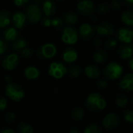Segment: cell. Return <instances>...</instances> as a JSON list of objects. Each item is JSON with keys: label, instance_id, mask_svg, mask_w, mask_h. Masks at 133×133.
Returning a JSON list of instances; mask_svg holds the SVG:
<instances>
[{"label": "cell", "instance_id": "5", "mask_svg": "<svg viewBox=\"0 0 133 133\" xmlns=\"http://www.w3.org/2000/svg\"><path fill=\"white\" fill-rule=\"evenodd\" d=\"M57 48L52 43H46L40 46L37 50V55L40 58L50 59L55 56Z\"/></svg>", "mask_w": 133, "mask_h": 133}, {"label": "cell", "instance_id": "28", "mask_svg": "<svg viewBox=\"0 0 133 133\" xmlns=\"http://www.w3.org/2000/svg\"><path fill=\"white\" fill-rule=\"evenodd\" d=\"M17 130L20 133H33L34 132V129L33 127L26 123V122H20L17 125Z\"/></svg>", "mask_w": 133, "mask_h": 133}, {"label": "cell", "instance_id": "32", "mask_svg": "<svg viewBox=\"0 0 133 133\" xmlns=\"http://www.w3.org/2000/svg\"><path fill=\"white\" fill-rule=\"evenodd\" d=\"M63 25H64V21L61 18L55 17V18L51 19V26L57 30H60L63 27Z\"/></svg>", "mask_w": 133, "mask_h": 133}, {"label": "cell", "instance_id": "2", "mask_svg": "<svg viewBox=\"0 0 133 133\" xmlns=\"http://www.w3.org/2000/svg\"><path fill=\"white\" fill-rule=\"evenodd\" d=\"M5 95L10 100L16 102L20 101L24 97L25 95L24 90L22 88V87L12 82L7 84L5 90Z\"/></svg>", "mask_w": 133, "mask_h": 133}, {"label": "cell", "instance_id": "20", "mask_svg": "<svg viewBox=\"0 0 133 133\" xmlns=\"http://www.w3.org/2000/svg\"><path fill=\"white\" fill-rule=\"evenodd\" d=\"M24 76L29 80H34L40 76V71L34 66H28L23 71Z\"/></svg>", "mask_w": 133, "mask_h": 133}, {"label": "cell", "instance_id": "36", "mask_svg": "<svg viewBox=\"0 0 133 133\" xmlns=\"http://www.w3.org/2000/svg\"><path fill=\"white\" fill-rule=\"evenodd\" d=\"M4 118L7 123H12L14 122V120L16 118V115L13 112H8L5 115Z\"/></svg>", "mask_w": 133, "mask_h": 133}, {"label": "cell", "instance_id": "27", "mask_svg": "<svg viewBox=\"0 0 133 133\" xmlns=\"http://www.w3.org/2000/svg\"><path fill=\"white\" fill-rule=\"evenodd\" d=\"M94 60L97 63H103L108 58V54L104 50H97L94 54Z\"/></svg>", "mask_w": 133, "mask_h": 133}, {"label": "cell", "instance_id": "11", "mask_svg": "<svg viewBox=\"0 0 133 133\" xmlns=\"http://www.w3.org/2000/svg\"><path fill=\"white\" fill-rule=\"evenodd\" d=\"M94 4L90 0H82L77 5L78 11L83 15L92 14L94 11Z\"/></svg>", "mask_w": 133, "mask_h": 133}, {"label": "cell", "instance_id": "17", "mask_svg": "<svg viewBox=\"0 0 133 133\" xmlns=\"http://www.w3.org/2000/svg\"><path fill=\"white\" fill-rule=\"evenodd\" d=\"M118 54L121 58H122L123 60L131 58L133 55V44L129 43L122 45L118 50Z\"/></svg>", "mask_w": 133, "mask_h": 133}, {"label": "cell", "instance_id": "12", "mask_svg": "<svg viewBox=\"0 0 133 133\" xmlns=\"http://www.w3.org/2000/svg\"><path fill=\"white\" fill-rule=\"evenodd\" d=\"M94 31L95 28L92 25L89 23H83L79 29V34L83 40H89L94 36Z\"/></svg>", "mask_w": 133, "mask_h": 133}, {"label": "cell", "instance_id": "38", "mask_svg": "<svg viewBox=\"0 0 133 133\" xmlns=\"http://www.w3.org/2000/svg\"><path fill=\"white\" fill-rule=\"evenodd\" d=\"M41 23L42 26H44L45 27H48V26H51V19H50L49 16H45L41 19Z\"/></svg>", "mask_w": 133, "mask_h": 133}, {"label": "cell", "instance_id": "15", "mask_svg": "<svg viewBox=\"0 0 133 133\" xmlns=\"http://www.w3.org/2000/svg\"><path fill=\"white\" fill-rule=\"evenodd\" d=\"M63 60L67 63H72L76 62L78 58V53L73 48H67L65 49L62 54Z\"/></svg>", "mask_w": 133, "mask_h": 133}, {"label": "cell", "instance_id": "48", "mask_svg": "<svg viewBox=\"0 0 133 133\" xmlns=\"http://www.w3.org/2000/svg\"><path fill=\"white\" fill-rule=\"evenodd\" d=\"M5 81L7 83H9L12 82V79H11V77L9 76H5Z\"/></svg>", "mask_w": 133, "mask_h": 133}, {"label": "cell", "instance_id": "9", "mask_svg": "<svg viewBox=\"0 0 133 133\" xmlns=\"http://www.w3.org/2000/svg\"><path fill=\"white\" fill-rule=\"evenodd\" d=\"M19 65V57L16 53H11L6 55L2 60V67L7 71L15 69Z\"/></svg>", "mask_w": 133, "mask_h": 133}, {"label": "cell", "instance_id": "30", "mask_svg": "<svg viewBox=\"0 0 133 133\" xmlns=\"http://www.w3.org/2000/svg\"><path fill=\"white\" fill-rule=\"evenodd\" d=\"M101 132L102 129H101V127L95 123H92L89 125L84 129V133H100Z\"/></svg>", "mask_w": 133, "mask_h": 133}, {"label": "cell", "instance_id": "23", "mask_svg": "<svg viewBox=\"0 0 133 133\" xmlns=\"http://www.w3.org/2000/svg\"><path fill=\"white\" fill-rule=\"evenodd\" d=\"M122 21L129 26H133V10L129 9L122 12Z\"/></svg>", "mask_w": 133, "mask_h": 133}, {"label": "cell", "instance_id": "16", "mask_svg": "<svg viewBox=\"0 0 133 133\" xmlns=\"http://www.w3.org/2000/svg\"><path fill=\"white\" fill-rule=\"evenodd\" d=\"M119 87L124 90H133V73H128L125 75L119 83Z\"/></svg>", "mask_w": 133, "mask_h": 133}, {"label": "cell", "instance_id": "24", "mask_svg": "<svg viewBox=\"0 0 133 133\" xmlns=\"http://www.w3.org/2000/svg\"><path fill=\"white\" fill-rule=\"evenodd\" d=\"M26 41L25 39L21 37H17L12 43V48L16 51H21L24 48L26 47Z\"/></svg>", "mask_w": 133, "mask_h": 133}, {"label": "cell", "instance_id": "49", "mask_svg": "<svg viewBox=\"0 0 133 133\" xmlns=\"http://www.w3.org/2000/svg\"><path fill=\"white\" fill-rule=\"evenodd\" d=\"M129 67H130V69H132V71H133V58H131V59L129 60Z\"/></svg>", "mask_w": 133, "mask_h": 133}, {"label": "cell", "instance_id": "14", "mask_svg": "<svg viewBox=\"0 0 133 133\" xmlns=\"http://www.w3.org/2000/svg\"><path fill=\"white\" fill-rule=\"evenodd\" d=\"M26 21V17L25 13L23 12H16L12 16V23L13 26L17 29H22L25 25Z\"/></svg>", "mask_w": 133, "mask_h": 133}, {"label": "cell", "instance_id": "29", "mask_svg": "<svg viewBox=\"0 0 133 133\" xmlns=\"http://www.w3.org/2000/svg\"><path fill=\"white\" fill-rule=\"evenodd\" d=\"M115 103H116V105L118 107V108H125L128 104V98L125 97V95L124 94H118L117 97H116V100H115Z\"/></svg>", "mask_w": 133, "mask_h": 133}, {"label": "cell", "instance_id": "50", "mask_svg": "<svg viewBox=\"0 0 133 133\" xmlns=\"http://www.w3.org/2000/svg\"><path fill=\"white\" fill-rule=\"evenodd\" d=\"M132 104H133V98H132Z\"/></svg>", "mask_w": 133, "mask_h": 133}, {"label": "cell", "instance_id": "4", "mask_svg": "<svg viewBox=\"0 0 133 133\" xmlns=\"http://www.w3.org/2000/svg\"><path fill=\"white\" fill-rule=\"evenodd\" d=\"M41 9L37 3H32L29 5L25 10L26 20L31 23L39 22L41 19Z\"/></svg>", "mask_w": 133, "mask_h": 133}, {"label": "cell", "instance_id": "13", "mask_svg": "<svg viewBox=\"0 0 133 133\" xmlns=\"http://www.w3.org/2000/svg\"><path fill=\"white\" fill-rule=\"evenodd\" d=\"M97 33L101 36H109L114 34V26L110 23H102L95 28Z\"/></svg>", "mask_w": 133, "mask_h": 133}, {"label": "cell", "instance_id": "41", "mask_svg": "<svg viewBox=\"0 0 133 133\" xmlns=\"http://www.w3.org/2000/svg\"><path fill=\"white\" fill-rule=\"evenodd\" d=\"M7 100L4 97H0V111H3L7 107Z\"/></svg>", "mask_w": 133, "mask_h": 133}, {"label": "cell", "instance_id": "46", "mask_svg": "<svg viewBox=\"0 0 133 133\" xmlns=\"http://www.w3.org/2000/svg\"><path fill=\"white\" fill-rule=\"evenodd\" d=\"M125 3L127 6H133V0H125Z\"/></svg>", "mask_w": 133, "mask_h": 133}, {"label": "cell", "instance_id": "6", "mask_svg": "<svg viewBox=\"0 0 133 133\" xmlns=\"http://www.w3.org/2000/svg\"><path fill=\"white\" fill-rule=\"evenodd\" d=\"M68 72L67 68L65 65L59 62H53L48 68V74L51 77L59 79H62Z\"/></svg>", "mask_w": 133, "mask_h": 133}, {"label": "cell", "instance_id": "40", "mask_svg": "<svg viewBox=\"0 0 133 133\" xmlns=\"http://www.w3.org/2000/svg\"><path fill=\"white\" fill-rule=\"evenodd\" d=\"M111 6L112 9L115 10H118L121 6H122V2L121 0H113L112 3H111Z\"/></svg>", "mask_w": 133, "mask_h": 133}, {"label": "cell", "instance_id": "33", "mask_svg": "<svg viewBox=\"0 0 133 133\" xmlns=\"http://www.w3.org/2000/svg\"><path fill=\"white\" fill-rule=\"evenodd\" d=\"M123 118L125 121L129 124H133V111L127 110L123 113Z\"/></svg>", "mask_w": 133, "mask_h": 133}, {"label": "cell", "instance_id": "21", "mask_svg": "<svg viewBox=\"0 0 133 133\" xmlns=\"http://www.w3.org/2000/svg\"><path fill=\"white\" fill-rule=\"evenodd\" d=\"M3 36H4V39L6 41L12 42L15 39H16L18 37L17 28L12 27V26L5 28V30H4V33H3Z\"/></svg>", "mask_w": 133, "mask_h": 133}, {"label": "cell", "instance_id": "43", "mask_svg": "<svg viewBox=\"0 0 133 133\" xmlns=\"http://www.w3.org/2000/svg\"><path fill=\"white\" fill-rule=\"evenodd\" d=\"M30 0H13L14 3L17 6H23L26 5Z\"/></svg>", "mask_w": 133, "mask_h": 133}, {"label": "cell", "instance_id": "19", "mask_svg": "<svg viewBox=\"0 0 133 133\" xmlns=\"http://www.w3.org/2000/svg\"><path fill=\"white\" fill-rule=\"evenodd\" d=\"M85 74L90 79H97L101 76V72L100 69L94 65H89L85 68Z\"/></svg>", "mask_w": 133, "mask_h": 133}, {"label": "cell", "instance_id": "47", "mask_svg": "<svg viewBox=\"0 0 133 133\" xmlns=\"http://www.w3.org/2000/svg\"><path fill=\"white\" fill-rule=\"evenodd\" d=\"M69 132L70 133H79V129H77L76 127H73V128H72V129L69 130Z\"/></svg>", "mask_w": 133, "mask_h": 133}, {"label": "cell", "instance_id": "39", "mask_svg": "<svg viewBox=\"0 0 133 133\" xmlns=\"http://www.w3.org/2000/svg\"><path fill=\"white\" fill-rule=\"evenodd\" d=\"M8 48V44L6 43V41L2 40L0 38V55L4 54L5 52V51Z\"/></svg>", "mask_w": 133, "mask_h": 133}, {"label": "cell", "instance_id": "7", "mask_svg": "<svg viewBox=\"0 0 133 133\" xmlns=\"http://www.w3.org/2000/svg\"><path fill=\"white\" fill-rule=\"evenodd\" d=\"M79 34L76 30L72 26H66L62 30V40L66 44H74L78 41Z\"/></svg>", "mask_w": 133, "mask_h": 133}, {"label": "cell", "instance_id": "18", "mask_svg": "<svg viewBox=\"0 0 133 133\" xmlns=\"http://www.w3.org/2000/svg\"><path fill=\"white\" fill-rule=\"evenodd\" d=\"M42 9L45 16H51L54 15L56 12V5L55 2L51 0H45L42 3Z\"/></svg>", "mask_w": 133, "mask_h": 133}, {"label": "cell", "instance_id": "26", "mask_svg": "<svg viewBox=\"0 0 133 133\" xmlns=\"http://www.w3.org/2000/svg\"><path fill=\"white\" fill-rule=\"evenodd\" d=\"M79 20V17L78 15L75 12H66L64 16V21L65 23H67L68 25H75L76 23H78Z\"/></svg>", "mask_w": 133, "mask_h": 133}, {"label": "cell", "instance_id": "31", "mask_svg": "<svg viewBox=\"0 0 133 133\" xmlns=\"http://www.w3.org/2000/svg\"><path fill=\"white\" fill-rule=\"evenodd\" d=\"M82 72V69L79 65H72L69 70V75L73 78H78Z\"/></svg>", "mask_w": 133, "mask_h": 133}, {"label": "cell", "instance_id": "8", "mask_svg": "<svg viewBox=\"0 0 133 133\" xmlns=\"http://www.w3.org/2000/svg\"><path fill=\"white\" fill-rule=\"evenodd\" d=\"M120 124V118L115 113H109L103 118V127L108 130H113L118 127Z\"/></svg>", "mask_w": 133, "mask_h": 133}, {"label": "cell", "instance_id": "1", "mask_svg": "<svg viewBox=\"0 0 133 133\" xmlns=\"http://www.w3.org/2000/svg\"><path fill=\"white\" fill-rule=\"evenodd\" d=\"M85 105L91 111L99 112L106 108V101L99 93H92L86 99Z\"/></svg>", "mask_w": 133, "mask_h": 133}, {"label": "cell", "instance_id": "45", "mask_svg": "<svg viewBox=\"0 0 133 133\" xmlns=\"http://www.w3.org/2000/svg\"><path fill=\"white\" fill-rule=\"evenodd\" d=\"M94 44L96 47H99L101 44V40L99 37H97L94 41Z\"/></svg>", "mask_w": 133, "mask_h": 133}, {"label": "cell", "instance_id": "42", "mask_svg": "<svg viewBox=\"0 0 133 133\" xmlns=\"http://www.w3.org/2000/svg\"><path fill=\"white\" fill-rule=\"evenodd\" d=\"M97 87H98L99 88L104 89V88H107V87H108V82H107L105 79H101V80H99V81L97 82Z\"/></svg>", "mask_w": 133, "mask_h": 133}, {"label": "cell", "instance_id": "25", "mask_svg": "<svg viewBox=\"0 0 133 133\" xmlns=\"http://www.w3.org/2000/svg\"><path fill=\"white\" fill-rule=\"evenodd\" d=\"M85 111L83 108L81 107H76L72 109L71 112V117L72 118L76 121V122H79L81 121L83 117H84Z\"/></svg>", "mask_w": 133, "mask_h": 133}, {"label": "cell", "instance_id": "34", "mask_svg": "<svg viewBox=\"0 0 133 133\" xmlns=\"http://www.w3.org/2000/svg\"><path fill=\"white\" fill-rule=\"evenodd\" d=\"M97 11L101 14H105L110 11V5L108 3H102L98 6Z\"/></svg>", "mask_w": 133, "mask_h": 133}, {"label": "cell", "instance_id": "22", "mask_svg": "<svg viewBox=\"0 0 133 133\" xmlns=\"http://www.w3.org/2000/svg\"><path fill=\"white\" fill-rule=\"evenodd\" d=\"M11 13L7 10L0 11V28H5L11 23Z\"/></svg>", "mask_w": 133, "mask_h": 133}, {"label": "cell", "instance_id": "37", "mask_svg": "<svg viewBox=\"0 0 133 133\" xmlns=\"http://www.w3.org/2000/svg\"><path fill=\"white\" fill-rule=\"evenodd\" d=\"M34 51L31 48H24L22 51H21V55L23 58H30L32 55H33Z\"/></svg>", "mask_w": 133, "mask_h": 133}, {"label": "cell", "instance_id": "3", "mask_svg": "<svg viewBox=\"0 0 133 133\" xmlns=\"http://www.w3.org/2000/svg\"><path fill=\"white\" fill-rule=\"evenodd\" d=\"M122 66L119 63L115 62H110L104 69V75L105 76V77L111 80H115L119 79L122 74Z\"/></svg>", "mask_w": 133, "mask_h": 133}, {"label": "cell", "instance_id": "35", "mask_svg": "<svg viewBox=\"0 0 133 133\" xmlns=\"http://www.w3.org/2000/svg\"><path fill=\"white\" fill-rule=\"evenodd\" d=\"M117 44H118V42H117L116 40H115V39H109V40H108L105 42L104 46L108 49H112V48H115L117 46Z\"/></svg>", "mask_w": 133, "mask_h": 133}, {"label": "cell", "instance_id": "44", "mask_svg": "<svg viewBox=\"0 0 133 133\" xmlns=\"http://www.w3.org/2000/svg\"><path fill=\"white\" fill-rule=\"evenodd\" d=\"M1 133H16V131L12 129H4L1 130Z\"/></svg>", "mask_w": 133, "mask_h": 133}, {"label": "cell", "instance_id": "10", "mask_svg": "<svg viewBox=\"0 0 133 133\" xmlns=\"http://www.w3.org/2000/svg\"><path fill=\"white\" fill-rule=\"evenodd\" d=\"M117 37L122 43H131L133 40V30L129 27H122L117 32Z\"/></svg>", "mask_w": 133, "mask_h": 133}]
</instances>
